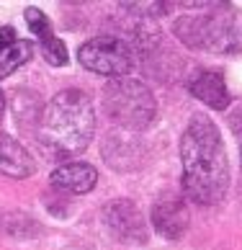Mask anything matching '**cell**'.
Listing matches in <instances>:
<instances>
[{
	"instance_id": "cell-1",
	"label": "cell",
	"mask_w": 242,
	"mask_h": 250,
	"mask_svg": "<svg viewBox=\"0 0 242 250\" xmlns=\"http://www.w3.org/2000/svg\"><path fill=\"white\" fill-rule=\"evenodd\" d=\"M183 193L185 199L211 207L219 204L229 186V165L217 124L206 116H193L181 140Z\"/></svg>"
},
{
	"instance_id": "cell-2",
	"label": "cell",
	"mask_w": 242,
	"mask_h": 250,
	"mask_svg": "<svg viewBox=\"0 0 242 250\" xmlns=\"http://www.w3.org/2000/svg\"><path fill=\"white\" fill-rule=\"evenodd\" d=\"M96 132V108L88 93L75 88L60 90L39 119V142L52 157L80 155Z\"/></svg>"
},
{
	"instance_id": "cell-3",
	"label": "cell",
	"mask_w": 242,
	"mask_h": 250,
	"mask_svg": "<svg viewBox=\"0 0 242 250\" xmlns=\"http://www.w3.org/2000/svg\"><path fill=\"white\" fill-rule=\"evenodd\" d=\"M175 34L193 49L235 54L242 52V13L222 8L206 16H185L175 21Z\"/></svg>"
},
{
	"instance_id": "cell-4",
	"label": "cell",
	"mask_w": 242,
	"mask_h": 250,
	"mask_svg": "<svg viewBox=\"0 0 242 250\" xmlns=\"http://www.w3.org/2000/svg\"><path fill=\"white\" fill-rule=\"evenodd\" d=\"M103 114L121 129L142 132L155 119V96L139 80H108L103 88Z\"/></svg>"
},
{
	"instance_id": "cell-5",
	"label": "cell",
	"mask_w": 242,
	"mask_h": 250,
	"mask_svg": "<svg viewBox=\"0 0 242 250\" xmlns=\"http://www.w3.org/2000/svg\"><path fill=\"white\" fill-rule=\"evenodd\" d=\"M80 64L96 75H106L111 80L129 78L134 70V52L119 36H96L88 39L78 52Z\"/></svg>"
},
{
	"instance_id": "cell-6",
	"label": "cell",
	"mask_w": 242,
	"mask_h": 250,
	"mask_svg": "<svg viewBox=\"0 0 242 250\" xmlns=\"http://www.w3.org/2000/svg\"><path fill=\"white\" fill-rule=\"evenodd\" d=\"M103 225L121 243H147V225L142 211L129 199H116L103 209Z\"/></svg>"
},
{
	"instance_id": "cell-7",
	"label": "cell",
	"mask_w": 242,
	"mask_h": 250,
	"mask_svg": "<svg viewBox=\"0 0 242 250\" xmlns=\"http://www.w3.org/2000/svg\"><path fill=\"white\" fill-rule=\"evenodd\" d=\"M150 219L165 240H178L188 229V207L183 199H160L155 201Z\"/></svg>"
},
{
	"instance_id": "cell-8",
	"label": "cell",
	"mask_w": 242,
	"mask_h": 250,
	"mask_svg": "<svg viewBox=\"0 0 242 250\" xmlns=\"http://www.w3.org/2000/svg\"><path fill=\"white\" fill-rule=\"evenodd\" d=\"M188 90L193 98H199L201 104H206L214 111H224L229 106V90L227 83L217 70H201L188 80Z\"/></svg>"
},
{
	"instance_id": "cell-9",
	"label": "cell",
	"mask_w": 242,
	"mask_h": 250,
	"mask_svg": "<svg viewBox=\"0 0 242 250\" xmlns=\"http://www.w3.org/2000/svg\"><path fill=\"white\" fill-rule=\"evenodd\" d=\"M54 188L67 193H88L98 183V170L88 163H64L52 173Z\"/></svg>"
},
{
	"instance_id": "cell-10",
	"label": "cell",
	"mask_w": 242,
	"mask_h": 250,
	"mask_svg": "<svg viewBox=\"0 0 242 250\" xmlns=\"http://www.w3.org/2000/svg\"><path fill=\"white\" fill-rule=\"evenodd\" d=\"M34 168V157L26 152V147L16 142L11 134L0 132V173L11 178H29Z\"/></svg>"
},
{
	"instance_id": "cell-11",
	"label": "cell",
	"mask_w": 242,
	"mask_h": 250,
	"mask_svg": "<svg viewBox=\"0 0 242 250\" xmlns=\"http://www.w3.org/2000/svg\"><path fill=\"white\" fill-rule=\"evenodd\" d=\"M31 54H34V44L23 42V39H16L8 49H3L0 52V80L13 75L21 64H26L31 60Z\"/></svg>"
},
{
	"instance_id": "cell-12",
	"label": "cell",
	"mask_w": 242,
	"mask_h": 250,
	"mask_svg": "<svg viewBox=\"0 0 242 250\" xmlns=\"http://www.w3.org/2000/svg\"><path fill=\"white\" fill-rule=\"evenodd\" d=\"M26 26H29L31 34H34L39 42H44V39H49V36H54V34H52L49 18H46V13L39 11V8H26Z\"/></svg>"
},
{
	"instance_id": "cell-13",
	"label": "cell",
	"mask_w": 242,
	"mask_h": 250,
	"mask_svg": "<svg viewBox=\"0 0 242 250\" xmlns=\"http://www.w3.org/2000/svg\"><path fill=\"white\" fill-rule=\"evenodd\" d=\"M41 54H44V60L54 64V67H64L67 64V47H64V42H60L57 36H49V39H44L41 42Z\"/></svg>"
},
{
	"instance_id": "cell-14",
	"label": "cell",
	"mask_w": 242,
	"mask_h": 250,
	"mask_svg": "<svg viewBox=\"0 0 242 250\" xmlns=\"http://www.w3.org/2000/svg\"><path fill=\"white\" fill-rule=\"evenodd\" d=\"M13 42H16V34H13L11 26H0V52L8 49Z\"/></svg>"
},
{
	"instance_id": "cell-15",
	"label": "cell",
	"mask_w": 242,
	"mask_h": 250,
	"mask_svg": "<svg viewBox=\"0 0 242 250\" xmlns=\"http://www.w3.org/2000/svg\"><path fill=\"white\" fill-rule=\"evenodd\" d=\"M3 108H5V96H3V90H0V116H3Z\"/></svg>"
}]
</instances>
